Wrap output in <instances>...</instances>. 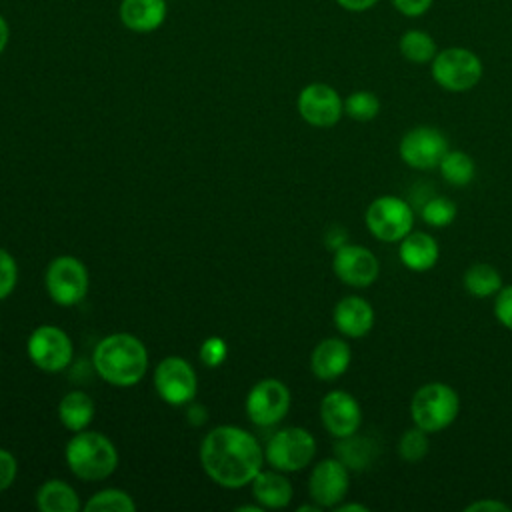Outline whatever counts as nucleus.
Instances as JSON below:
<instances>
[{
	"instance_id": "obj_27",
	"label": "nucleus",
	"mask_w": 512,
	"mask_h": 512,
	"mask_svg": "<svg viewBox=\"0 0 512 512\" xmlns=\"http://www.w3.org/2000/svg\"><path fill=\"white\" fill-rule=\"evenodd\" d=\"M400 54L414 64H426L432 62L436 56V42L434 38L424 30H408L400 36L398 42Z\"/></svg>"
},
{
	"instance_id": "obj_42",
	"label": "nucleus",
	"mask_w": 512,
	"mask_h": 512,
	"mask_svg": "<svg viewBox=\"0 0 512 512\" xmlns=\"http://www.w3.org/2000/svg\"><path fill=\"white\" fill-rule=\"evenodd\" d=\"M334 510H338V512H368V508L364 506V504H338V506H334Z\"/></svg>"
},
{
	"instance_id": "obj_43",
	"label": "nucleus",
	"mask_w": 512,
	"mask_h": 512,
	"mask_svg": "<svg viewBox=\"0 0 512 512\" xmlns=\"http://www.w3.org/2000/svg\"><path fill=\"white\" fill-rule=\"evenodd\" d=\"M236 510H238V512H260L262 506H260V504H258V506H238Z\"/></svg>"
},
{
	"instance_id": "obj_39",
	"label": "nucleus",
	"mask_w": 512,
	"mask_h": 512,
	"mask_svg": "<svg viewBox=\"0 0 512 512\" xmlns=\"http://www.w3.org/2000/svg\"><path fill=\"white\" fill-rule=\"evenodd\" d=\"M344 10L348 12H364L368 8H372L378 0H336Z\"/></svg>"
},
{
	"instance_id": "obj_17",
	"label": "nucleus",
	"mask_w": 512,
	"mask_h": 512,
	"mask_svg": "<svg viewBox=\"0 0 512 512\" xmlns=\"http://www.w3.org/2000/svg\"><path fill=\"white\" fill-rule=\"evenodd\" d=\"M350 360H352V352L346 340L324 338L312 350L310 370L320 380H336L348 370Z\"/></svg>"
},
{
	"instance_id": "obj_37",
	"label": "nucleus",
	"mask_w": 512,
	"mask_h": 512,
	"mask_svg": "<svg viewBox=\"0 0 512 512\" xmlns=\"http://www.w3.org/2000/svg\"><path fill=\"white\" fill-rule=\"evenodd\" d=\"M346 240H348V232H346V228L340 226V224H332V226L326 230V234H324V242H326V246H328L330 250L342 248L344 244H348Z\"/></svg>"
},
{
	"instance_id": "obj_3",
	"label": "nucleus",
	"mask_w": 512,
	"mask_h": 512,
	"mask_svg": "<svg viewBox=\"0 0 512 512\" xmlns=\"http://www.w3.org/2000/svg\"><path fill=\"white\" fill-rule=\"evenodd\" d=\"M66 464L80 480H104L118 466L114 444L100 432H76L66 444Z\"/></svg>"
},
{
	"instance_id": "obj_23",
	"label": "nucleus",
	"mask_w": 512,
	"mask_h": 512,
	"mask_svg": "<svg viewBox=\"0 0 512 512\" xmlns=\"http://www.w3.org/2000/svg\"><path fill=\"white\" fill-rule=\"evenodd\" d=\"M36 506L42 512H78L80 498L64 480H46L36 492Z\"/></svg>"
},
{
	"instance_id": "obj_41",
	"label": "nucleus",
	"mask_w": 512,
	"mask_h": 512,
	"mask_svg": "<svg viewBox=\"0 0 512 512\" xmlns=\"http://www.w3.org/2000/svg\"><path fill=\"white\" fill-rule=\"evenodd\" d=\"M8 38H10L8 24H6V20L0 16V54L4 52V48H6V44H8Z\"/></svg>"
},
{
	"instance_id": "obj_30",
	"label": "nucleus",
	"mask_w": 512,
	"mask_h": 512,
	"mask_svg": "<svg viewBox=\"0 0 512 512\" xmlns=\"http://www.w3.org/2000/svg\"><path fill=\"white\" fill-rule=\"evenodd\" d=\"M380 112V100L370 90H356L344 100V114L358 122L374 120Z\"/></svg>"
},
{
	"instance_id": "obj_6",
	"label": "nucleus",
	"mask_w": 512,
	"mask_h": 512,
	"mask_svg": "<svg viewBox=\"0 0 512 512\" xmlns=\"http://www.w3.org/2000/svg\"><path fill=\"white\" fill-rule=\"evenodd\" d=\"M368 232L382 242H400L414 224V208L400 196H380L370 202L364 214Z\"/></svg>"
},
{
	"instance_id": "obj_13",
	"label": "nucleus",
	"mask_w": 512,
	"mask_h": 512,
	"mask_svg": "<svg viewBox=\"0 0 512 512\" xmlns=\"http://www.w3.org/2000/svg\"><path fill=\"white\" fill-rule=\"evenodd\" d=\"M298 112L304 122L316 128L334 126L344 114V102L340 94L322 82L308 84L298 94Z\"/></svg>"
},
{
	"instance_id": "obj_32",
	"label": "nucleus",
	"mask_w": 512,
	"mask_h": 512,
	"mask_svg": "<svg viewBox=\"0 0 512 512\" xmlns=\"http://www.w3.org/2000/svg\"><path fill=\"white\" fill-rule=\"evenodd\" d=\"M18 280V266L10 252L0 248V300L6 298Z\"/></svg>"
},
{
	"instance_id": "obj_5",
	"label": "nucleus",
	"mask_w": 512,
	"mask_h": 512,
	"mask_svg": "<svg viewBox=\"0 0 512 512\" xmlns=\"http://www.w3.org/2000/svg\"><path fill=\"white\" fill-rule=\"evenodd\" d=\"M482 60L468 48L452 46L432 58V78L448 92H466L482 78Z\"/></svg>"
},
{
	"instance_id": "obj_7",
	"label": "nucleus",
	"mask_w": 512,
	"mask_h": 512,
	"mask_svg": "<svg viewBox=\"0 0 512 512\" xmlns=\"http://www.w3.org/2000/svg\"><path fill=\"white\" fill-rule=\"evenodd\" d=\"M316 454L314 436L300 426H288L272 434L264 448L266 462L280 472H298L306 468Z\"/></svg>"
},
{
	"instance_id": "obj_38",
	"label": "nucleus",
	"mask_w": 512,
	"mask_h": 512,
	"mask_svg": "<svg viewBox=\"0 0 512 512\" xmlns=\"http://www.w3.org/2000/svg\"><path fill=\"white\" fill-rule=\"evenodd\" d=\"M510 508L500 502V500H492V498H484V500H476L472 504L466 506V512H508Z\"/></svg>"
},
{
	"instance_id": "obj_34",
	"label": "nucleus",
	"mask_w": 512,
	"mask_h": 512,
	"mask_svg": "<svg viewBox=\"0 0 512 512\" xmlns=\"http://www.w3.org/2000/svg\"><path fill=\"white\" fill-rule=\"evenodd\" d=\"M494 316L504 328L512 330V284L498 290L494 300Z\"/></svg>"
},
{
	"instance_id": "obj_31",
	"label": "nucleus",
	"mask_w": 512,
	"mask_h": 512,
	"mask_svg": "<svg viewBox=\"0 0 512 512\" xmlns=\"http://www.w3.org/2000/svg\"><path fill=\"white\" fill-rule=\"evenodd\" d=\"M430 450V440H428V432L418 428L416 424L412 428H408L400 440H398V456L408 462V464H416L420 462Z\"/></svg>"
},
{
	"instance_id": "obj_11",
	"label": "nucleus",
	"mask_w": 512,
	"mask_h": 512,
	"mask_svg": "<svg viewBox=\"0 0 512 512\" xmlns=\"http://www.w3.org/2000/svg\"><path fill=\"white\" fill-rule=\"evenodd\" d=\"M290 410V390L276 378L256 382L246 396V414L256 426H274Z\"/></svg>"
},
{
	"instance_id": "obj_19",
	"label": "nucleus",
	"mask_w": 512,
	"mask_h": 512,
	"mask_svg": "<svg viewBox=\"0 0 512 512\" xmlns=\"http://www.w3.org/2000/svg\"><path fill=\"white\" fill-rule=\"evenodd\" d=\"M398 256H400V262L408 270L426 272V270L434 268V264L438 262L440 248H438V242L434 240V236H430L428 232L412 230L400 240Z\"/></svg>"
},
{
	"instance_id": "obj_2",
	"label": "nucleus",
	"mask_w": 512,
	"mask_h": 512,
	"mask_svg": "<svg viewBox=\"0 0 512 512\" xmlns=\"http://www.w3.org/2000/svg\"><path fill=\"white\" fill-rule=\"evenodd\" d=\"M92 364L102 380L112 386L128 388L144 378L148 352L134 334L116 332L96 344Z\"/></svg>"
},
{
	"instance_id": "obj_20",
	"label": "nucleus",
	"mask_w": 512,
	"mask_h": 512,
	"mask_svg": "<svg viewBox=\"0 0 512 512\" xmlns=\"http://www.w3.org/2000/svg\"><path fill=\"white\" fill-rule=\"evenodd\" d=\"M166 18L164 0H122L120 20L132 32H152Z\"/></svg>"
},
{
	"instance_id": "obj_15",
	"label": "nucleus",
	"mask_w": 512,
	"mask_h": 512,
	"mask_svg": "<svg viewBox=\"0 0 512 512\" xmlns=\"http://www.w3.org/2000/svg\"><path fill=\"white\" fill-rule=\"evenodd\" d=\"M332 270L344 284L354 288H366L378 278L380 262L366 246L344 244L342 248L334 250Z\"/></svg>"
},
{
	"instance_id": "obj_12",
	"label": "nucleus",
	"mask_w": 512,
	"mask_h": 512,
	"mask_svg": "<svg viewBox=\"0 0 512 512\" xmlns=\"http://www.w3.org/2000/svg\"><path fill=\"white\" fill-rule=\"evenodd\" d=\"M28 356L44 372H60L72 362V340L58 326H38L28 338Z\"/></svg>"
},
{
	"instance_id": "obj_22",
	"label": "nucleus",
	"mask_w": 512,
	"mask_h": 512,
	"mask_svg": "<svg viewBox=\"0 0 512 512\" xmlns=\"http://www.w3.org/2000/svg\"><path fill=\"white\" fill-rule=\"evenodd\" d=\"M334 454L336 458L348 468V470H364L368 468L376 454H378V446L374 444L372 438L366 436H358V432L338 438V442L334 444Z\"/></svg>"
},
{
	"instance_id": "obj_25",
	"label": "nucleus",
	"mask_w": 512,
	"mask_h": 512,
	"mask_svg": "<svg viewBox=\"0 0 512 512\" xmlns=\"http://www.w3.org/2000/svg\"><path fill=\"white\" fill-rule=\"evenodd\" d=\"M464 288L468 294L476 296V298H488V296H496L498 290L502 288V276L500 272L486 262H478L472 264L464 276H462Z\"/></svg>"
},
{
	"instance_id": "obj_1",
	"label": "nucleus",
	"mask_w": 512,
	"mask_h": 512,
	"mask_svg": "<svg viewBox=\"0 0 512 512\" xmlns=\"http://www.w3.org/2000/svg\"><path fill=\"white\" fill-rule=\"evenodd\" d=\"M200 464L216 484L242 488L262 470L264 450L244 428L216 426L200 444Z\"/></svg>"
},
{
	"instance_id": "obj_33",
	"label": "nucleus",
	"mask_w": 512,
	"mask_h": 512,
	"mask_svg": "<svg viewBox=\"0 0 512 512\" xmlns=\"http://www.w3.org/2000/svg\"><path fill=\"white\" fill-rule=\"evenodd\" d=\"M226 352H228V350H226L224 340H222V338H216V336H210V338H206V340L202 342V346H200V360H202L204 366L216 368V366H220V364L224 362Z\"/></svg>"
},
{
	"instance_id": "obj_36",
	"label": "nucleus",
	"mask_w": 512,
	"mask_h": 512,
	"mask_svg": "<svg viewBox=\"0 0 512 512\" xmlns=\"http://www.w3.org/2000/svg\"><path fill=\"white\" fill-rule=\"evenodd\" d=\"M434 0H392L394 8L404 14V16H410V18H416V16H422L424 12H428V8L432 6Z\"/></svg>"
},
{
	"instance_id": "obj_18",
	"label": "nucleus",
	"mask_w": 512,
	"mask_h": 512,
	"mask_svg": "<svg viewBox=\"0 0 512 512\" xmlns=\"http://www.w3.org/2000/svg\"><path fill=\"white\" fill-rule=\"evenodd\" d=\"M334 326L342 336L362 338L374 326V308L362 296H344L334 306Z\"/></svg>"
},
{
	"instance_id": "obj_16",
	"label": "nucleus",
	"mask_w": 512,
	"mask_h": 512,
	"mask_svg": "<svg viewBox=\"0 0 512 512\" xmlns=\"http://www.w3.org/2000/svg\"><path fill=\"white\" fill-rule=\"evenodd\" d=\"M320 420L324 428L338 440L358 432L362 424V408L350 392L332 390L320 402Z\"/></svg>"
},
{
	"instance_id": "obj_21",
	"label": "nucleus",
	"mask_w": 512,
	"mask_h": 512,
	"mask_svg": "<svg viewBox=\"0 0 512 512\" xmlns=\"http://www.w3.org/2000/svg\"><path fill=\"white\" fill-rule=\"evenodd\" d=\"M252 494L262 508H284L292 500V484L280 470H260L252 480Z\"/></svg>"
},
{
	"instance_id": "obj_9",
	"label": "nucleus",
	"mask_w": 512,
	"mask_h": 512,
	"mask_svg": "<svg viewBox=\"0 0 512 512\" xmlns=\"http://www.w3.org/2000/svg\"><path fill=\"white\" fill-rule=\"evenodd\" d=\"M448 150V138L434 126L410 128L398 144L400 158L414 170L438 168Z\"/></svg>"
},
{
	"instance_id": "obj_8",
	"label": "nucleus",
	"mask_w": 512,
	"mask_h": 512,
	"mask_svg": "<svg viewBox=\"0 0 512 512\" xmlns=\"http://www.w3.org/2000/svg\"><path fill=\"white\" fill-rule=\"evenodd\" d=\"M88 270L74 256H58L46 268V290L60 306H74L88 292Z\"/></svg>"
},
{
	"instance_id": "obj_10",
	"label": "nucleus",
	"mask_w": 512,
	"mask_h": 512,
	"mask_svg": "<svg viewBox=\"0 0 512 512\" xmlns=\"http://www.w3.org/2000/svg\"><path fill=\"white\" fill-rule=\"evenodd\" d=\"M154 388L170 406H184L198 392V378L190 362L180 356L164 358L154 370Z\"/></svg>"
},
{
	"instance_id": "obj_29",
	"label": "nucleus",
	"mask_w": 512,
	"mask_h": 512,
	"mask_svg": "<svg viewBox=\"0 0 512 512\" xmlns=\"http://www.w3.org/2000/svg\"><path fill=\"white\" fill-rule=\"evenodd\" d=\"M136 508L128 492L118 488H106L96 492L84 506L86 512H132Z\"/></svg>"
},
{
	"instance_id": "obj_40",
	"label": "nucleus",
	"mask_w": 512,
	"mask_h": 512,
	"mask_svg": "<svg viewBox=\"0 0 512 512\" xmlns=\"http://www.w3.org/2000/svg\"><path fill=\"white\" fill-rule=\"evenodd\" d=\"M188 416H190V422L196 424V426L206 422V410H204L202 406H198V404H194V406L188 410Z\"/></svg>"
},
{
	"instance_id": "obj_14",
	"label": "nucleus",
	"mask_w": 512,
	"mask_h": 512,
	"mask_svg": "<svg viewBox=\"0 0 512 512\" xmlns=\"http://www.w3.org/2000/svg\"><path fill=\"white\" fill-rule=\"evenodd\" d=\"M350 488V470L338 458L320 460L308 478V494L322 508L338 506Z\"/></svg>"
},
{
	"instance_id": "obj_4",
	"label": "nucleus",
	"mask_w": 512,
	"mask_h": 512,
	"mask_svg": "<svg viewBox=\"0 0 512 512\" xmlns=\"http://www.w3.org/2000/svg\"><path fill=\"white\" fill-rule=\"evenodd\" d=\"M460 412L456 390L444 382L422 384L410 402L412 422L428 434L448 428Z\"/></svg>"
},
{
	"instance_id": "obj_35",
	"label": "nucleus",
	"mask_w": 512,
	"mask_h": 512,
	"mask_svg": "<svg viewBox=\"0 0 512 512\" xmlns=\"http://www.w3.org/2000/svg\"><path fill=\"white\" fill-rule=\"evenodd\" d=\"M16 472H18L16 458L8 450L0 448V492L6 490L8 486H12Z\"/></svg>"
},
{
	"instance_id": "obj_28",
	"label": "nucleus",
	"mask_w": 512,
	"mask_h": 512,
	"mask_svg": "<svg viewBox=\"0 0 512 512\" xmlns=\"http://www.w3.org/2000/svg\"><path fill=\"white\" fill-rule=\"evenodd\" d=\"M458 214V206L454 200L448 196H430L422 206H420V216L422 220L432 226V228H444L454 222Z\"/></svg>"
},
{
	"instance_id": "obj_26",
	"label": "nucleus",
	"mask_w": 512,
	"mask_h": 512,
	"mask_svg": "<svg viewBox=\"0 0 512 512\" xmlns=\"http://www.w3.org/2000/svg\"><path fill=\"white\" fill-rule=\"evenodd\" d=\"M442 178L452 186H466L476 176V164L470 154L462 150H448L438 164Z\"/></svg>"
},
{
	"instance_id": "obj_24",
	"label": "nucleus",
	"mask_w": 512,
	"mask_h": 512,
	"mask_svg": "<svg viewBox=\"0 0 512 512\" xmlns=\"http://www.w3.org/2000/svg\"><path fill=\"white\" fill-rule=\"evenodd\" d=\"M58 418L72 432L86 430L94 418V402L82 390L68 392L58 404Z\"/></svg>"
}]
</instances>
